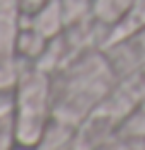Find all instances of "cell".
<instances>
[{
  "instance_id": "cell-2",
  "label": "cell",
  "mask_w": 145,
  "mask_h": 150,
  "mask_svg": "<svg viewBox=\"0 0 145 150\" xmlns=\"http://www.w3.org/2000/svg\"><path fill=\"white\" fill-rule=\"evenodd\" d=\"M53 116V92L48 73L41 68L22 70L15 97V121H17V143L32 145L41 140Z\"/></svg>"
},
{
  "instance_id": "cell-1",
  "label": "cell",
  "mask_w": 145,
  "mask_h": 150,
  "mask_svg": "<svg viewBox=\"0 0 145 150\" xmlns=\"http://www.w3.org/2000/svg\"><path fill=\"white\" fill-rule=\"evenodd\" d=\"M61 75L63 78L51 87L53 119L73 126L97 111V107L109 97L116 73L106 58L97 53H85L68 68L63 65Z\"/></svg>"
},
{
  "instance_id": "cell-3",
  "label": "cell",
  "mask_w": 145,
  "mask_h": 150,
  "mask_svg": "<svg viewBox=\"0 0 145 150\" xmlns=\"http://www.w3.org/2000/svg\"><path fill=\"white\" fill-rule=\"evenodd\" d=\"M135 0H94L92 3V15L97 22L116 27L126 15L131 12Z\"/></svg>"
},
{
  "instance_id": "cell-4",
  "label": "cell",
  "mask_w": 145,
  "mask_h": 150,
  "mask_svg": "<svg viewBox=\"0 0 145 150\" xmlns=\"http://www.w3.org/2000/svg\"><path fill=\"white\" fill-rule=\"evenodd\" d=\"M46 3V0H22V12L24 15H29V12H34V10H39Z\"/></svg>"
}]
</instances>
